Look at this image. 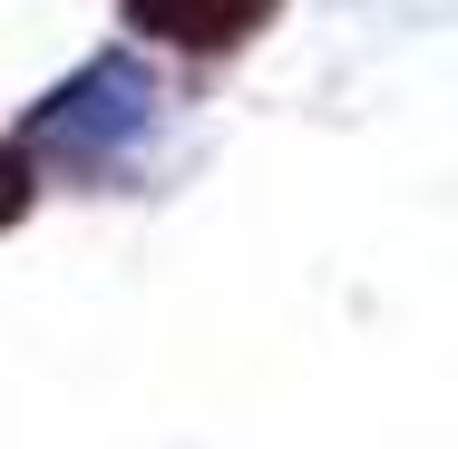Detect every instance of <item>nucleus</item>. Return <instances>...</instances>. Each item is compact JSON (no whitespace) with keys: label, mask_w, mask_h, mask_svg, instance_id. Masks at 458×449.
I'll list each match as a JSON object with an SVG mask.
<instances>
[{"label":"nucleus","mask_w":458,"mask_h":449,"mask_svg":"<svg viewBox=\"0 0 458 449\" xmlns=\"http://www.w3.org/2000/svg\"><path fill=\"white\" fill-rule=\"evenodd\" d=\"M137 108H147V89H137L127 69H98V79H79V89L49 108V127H69V137H117V127H137Z\"/></svg>","instance_id":"obj_1"},{"label":"nucleus","mask_w":458,"mask_h":449,"mask_svg":"<svg viewBox=\"0 0 458 449\" xmlns=\"http://www.w3.org/2000/svg\"><path fill=\"white\" fill-rule=\"evenodd\" d=\"M20 195H30V177H20V157H0V215H20Z\"/></svg>","instance_id":"obj_3"},{"label":"nucleus","mask_w":458,"mask_h":449,"mask_svg":"<svg viewBox=\"0 0 458 449\" xmlns=\"http://www.w3.org/2000/svg\"><path fill=\"white\" fill-rule=\"evenodd\" d=\"M127 10H137V30H166V39H234L274 0H127Z\"/></svg>","instance_id":"obj_2"}]
</instances>
